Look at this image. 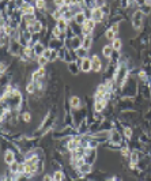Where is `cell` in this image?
<instances>
[{
    "label": "cell",
    "mask_w": 151,
    "mask_h": 181,
    "mask_svg": "<svg viewBox=\"0 0 151 181\" xmlns=\"http://www.w3.org/2000/svg\"><path fill=\"white\" fill-rule=\"evenodd\" d=\"M120 94H121V98H132V100L139 94V80L136 76H132V75L128 76L124 85L120 87Z\"/></svg>",
    "instance_id": "1"
},
{
    "label": "cell",
    "mask_w": 151,
    "mask_h": 181,
    "mask_svg": "<svg viewBox=\"0 0 151 181\" xmlns=\"http://www.w3.org/2000/svg\"><path fill=\"white\" fill-rule=\"evenodd\" d=\"M109 142L113 143V144H117V146H121L124 142H125V138H124L123 132L113 128L110 131V135H109Z\"/></svg>",
    "instance_id": "2"
},
{
    "label": "cell",
    "mask_w": 151,
    "mask_h": 181,
    "mask_svg": "<svg viewBox=\"0 0 151 181\" xmlns=\"http://www.w3.org/2000/svg\"><path fill=\"white\" fill-rule=\"evenodd\" d=\"M91 61H93V72L94 74H102L104 72V64H102V59L98 56V53L91 55Z\"/></svg>",
    "instance_id": "3"
},
{
    "label": "cell",
    "mask_w": 151,
    "mask_h": 181,
    "mask_svg": "<svg viewBox=\"0 0 151 181\" xmlns=\"http://www.w3.org/2000/svg\"><path fill=\"white\" fill-rule=\"evenodd\" d=\"M109 102L106 100H94V103H93V112H97V113H102L105 112V109L108 108Z\"/></svg>",
    "instance_id": "4"
},
{
    "label": "cell",
    "mask_w": 151,
    "mask_h": 181,
    "mask_svg": "<svg viewBox=\"0 0 151 181\" xmlns=\"http://www.w3.org/2000/svg\"><path fill=\"white\" fill-rule=\"evenodd\" d=\"M81 71L83 74H90L93 72V61H91V57H86L82 60V64H81Z\"/></svg>",
    "instance_id": "5"
},
{
    "label": "cell",
    "mask_w": 151,
    "mask_h": 181,
    "mask_svg": "<svg viewBox=\"0 0 151 181\" xmlns=\"http://www.w3.org/2000/svg\"><path fill=\"white\" fill-rule=\"evenodd\" d=\"M91 19H94L97 23H104V22L108 21V18H106L105 15H104V12H102L101 8H94L93 10V17Z\"/></svg>",
    "instance_id": "6"
},
{
    "label": "cell",
    "mask_w": 151,
    "mask_h": 181,
    "mask_svg": "<svg viewBox=\"0 0 151 181\" xmlns=\"http://www.w3.org/2000/svg\"><path fill=\"white\" fill-rule=\"evenodd\" d=\"M3 161L7 166H10V165H12V163L17 161V154H15L14 151H11V150H7V151L3 154Z\"/></svg>",
    "instance_id": "7"
},
{
    "label": "cell",
    "mask_w": 151,
    "mask_h": 181,
    "mask_svg": "<svg viewBox=\"0 0 151 181\" xmlns=\"http://www.w3.org/2000/svg\"><path fill=\"white\" fill-rule=\"evenodd\" d=\"M67 70L70 72V75L72 76H78V75L81 74V65L76 63V61H72V63H68L67 64Z\"/></svg>",
    "instance_id": "8"
},
{
    "label": "cell",
    "mask_w": 151,
    "mask_h": 181,
    "mask_svg": "<svg viewBox=\"0 0 151 181\" xmlns=\"http://www.w3.org/2000/svg\"><path fill=\"white\" fill-rule=\"evenodd\" d=\"M63 46H64V41H61V40H59V38H50L49 42H48V48L55 49V50L61 49Z\"/></svg>",
    "instance_id": "9"
},
{
    "label": "cell",
    "mask_w": 151,
    "mask_h": 181,
    "mask_svg": "<svg viewBox=\"0 0 151 181\" xmlns=\"http://www.w3.org/2000/svg\"><path fill=\"white\" fill-rule=\"evenodd\" d=\"M94 34H90V36H83V48L87 50H91L93 45H94Z\"/></svg>",
    "instance_id": "10"
},
{
    "label": "cell",
    "mask_w": 151,
    "mask_h": 181,
    "mask_svg": "<svg viewBox=\"0 0 151 181\" xmlns=\"http://www.w3.org/2000/svg\"><path fill=\"white\" fill-rule=\"evenodd\" d=\"M70 103H71V108H72V109H79V108H82V105H83V100H82L79 96H71Z\"/></svg>",
    "instance_id": "11"
},
{
    "label": "cell",
    "mask_w": 151,
    "mask_h": 181,
    "mask_svg": "<svg viewBox=\"0 0 151 181\" xmlns=\"http://www.w3.org/2000/svg\"><path fill=\"white\" fill-rule=\"evenodd\" d=\"M83 45V36H75L71 38V49L76 50L78 48H82Z\"/></svg>",
    "instance_id": "12"
},
{
    "label": "cell",
    "mask_w": 151,
    "mask_h": 181,
    "mask_svg": "<svg viewBox=\"0 0 151 181\" xmlns=\"http://www.w3.org/2000/svg\"><path fill=\"white\" fill-rule=\"evenodd\" d=\"M101 49H102V57H106V59H110L112 55H113V52H114L112 44H106V45L102 46Z\"/></svg>",
    "instance_id": "13"
},
{
    "label": "cell",
    "mask_w": 151,
    "mask_h": 181,
    "mask_svg": "<svg viewBox=\"0 0 151 181\" xmlns=\"http://www.w3.org/2000/svg\"><path fill=\"white\" fill-rule=\"evenodd\" d=\"M33 48H34L35 56H37V57H40V56H42V53H44V50H45L46 48H48V46H46L44 42H41V41H38V42H37V44H34V46H33Z\"/></svg>",
    "instance_id": "14"
},
{
    "label": "cell",
    "mask_w": 151,
    "mask_h": 181,
    "mask_svg": "<svg viewBox=\"0 0 151 181\" xmlns=\"http://www.w3.org/2000/svg\"><path fill=\"white\" fill-rule=\"evenodd\" d=\"M78 170L81 172L83 176H87V174H90L93 170H94V165H90V163H84V165H82Z\"/></svg>",
    "instance_id": "15"
},
{
    "label": "cell",
    "mask_w": 151,
    "mask_h": 181,
    "mask_svg": "<svg viewBox=\"0 0 151 181\" xmlns=\"http://www.w3.org/2000/svg\"><path fill=\"white\" fill-rule=\"evenodd\" d=\"M104 37H105V40H106V41H108V42H112V41H113V40H114V38H117V36H116V33H114V32H113V30H112V29H106V30H105V33H104Z\"/></svg>",
    "instance_id": "16"
},
{
    "label": "cell",
    "mask_w": 151,
    "mask_h": 181,
    "mask_svg": "<svg viewBox=\"0 0 151 181\" xmlns=\"http://www.w3.org/2000/svg\"><path fill=\"white\" fill-rule=\"evenodd\" d=\"M110 44H112V46H113V49H114V50H120V52L123 50V40L120 38V37L114 38Z\"/></svg>",
    "instance_id": "17"
},
{
    "label": "cell",
    "mask_w": 151,
    "mask_h": 181,
    "mask_svg": "<svg viewBox=\"0 0 151 181\" xmlns=\"http://www.w3.org/2000/svg\"><path fill=\"white\" fill-rule=\"evenodd\" d=\"M76 56H78V59H86V57H90L88 56V53H90V50H87V49H84L83 46L82 48H78L76 50Z\"/></svg>",
    "instance_id": "18"
},
{
    "label": "cell",
    "mask_w": 151,
    "mask_h": 181,
    "mask_svg": "<svg viewBox=\"0 0 151 181\" xmlns=\"http://www.w3.org/2000/svg\"><path fill=\"white\" fill-rule=\"evenodd\" d=\"M74 21L76 22L78 25H81V26H82V25L84 23V22L87 21V19H86V15H84V12L82 11V12H79V14L75 15V17H74Z\"/></svg>",
    "instance_id": "19"
},
{
    "label": "cell",
    "mask_w": 151,
    "mask_h": 181,
    "mask_svg": "<svg viewBox=\"0 0 151 181\" xmlns=\"http://www.w3.org/2000/svg\"><path fill=\"white\" fill-rule=\"evenodd\" d=\"M48 63H49V60H48V59H45L44 56L37 57V64H38V67H46V65H48Z\"/></svg>",
    "instance_id": "20"
},
{
    "label": "cell",
    "mask_w": 151,
    "mask_h": 181,
    "mask_svg": "<svg viewBox=\"0 0 151 181\" xmlns=\"http://www.w3.org/2000/svg\"><path fill=\"white\" fill-rule=\"evenodd\" d=\"M139 10H140L142 12H143L144 15H146V17L151 14V6H150V4H146V6H143V7H140V8H139Z\"/></svg>",
    "instance_id": "21"
},
{
    "label": "cell",
    "mask_w": 151,
    "mask_h": 181,
    "mask_svg": "<svg viewBox=\"0 0 151 181\" xmlns=\"http://www.w3.org/2000/svg\"><path fill=\"white\" fill-rule=\"evenodd\" d=\"M42 56L45 57V59H48V60H50V56H52V49H50V48H46V49L44 50Z\"/></svg>",
    "instance_id": "22"
},
{
    "label": "cell",
    "mask_w": 151,
    "mask_h": 181,
    "mask_svg": "<svg viewBox=\"0 0 151 181\" xmlns=\"http://www.w3.org/2000/svg\"><path fill=\"white\" fill-rule=\"evenodd\" d=\"M42 181H55L53 180L52 173H45L44 174V176H42Z\"/></svg>",
    "instance_id": "23"
},
{
    "label": "cell",
    "mask_w": 151,
    "mask_h": 181,
    "mask_svg": "<svg viewBox=\"0 0 151 181\" xmlns=\"http://www.w3.org/2000/svg\"><path fill=\"white\" fill-rule=\"evenodd\" d=\"M112 181H124V177H123V176H121V174L116 173V174H113Z\"/></svg>",
    "instance_id": "24"
},
{
    "label": "cell",
    "mask_w": 151,
    "mask_h": 181,
    "mask_svg": "<svg viewBox=\"0 0 151 181\" xmlns=\"http://www.w3.org/2000/svg\"><path fill=\"white\" fill-rule=\"evenodd\" d=\"M52 3L55 4V6H56L57 8H60L61 6H64V0H53Z\"/></svg>",
    "instance_id": "25"
},
{
    "label": "cell",
    "mask_w": 151,
    "mask_h": 181,
    "mask_svg": "<svg viewBox=\"0 0 151 181\" xmlns=\"http://www.w3.org/2000/svg\"><path fill=\"white\" fill-rule=\"evenodd\" d=\"M15 6H17V8H22V6L25 4V0H14Z\"/></svg>",
    "instance_id": "26"
}]
</instances>
